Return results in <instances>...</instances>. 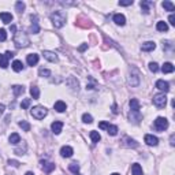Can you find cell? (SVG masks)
Here are the masks:
<instances>
[{"mask_svg":"<svg viewBox=\"0 0 175 175\" xmlns=\"http://www.w3.org/2000/svg\"><path fill=\"white\" fill-rule=\"evenodd\" d=\"M26 149H28V147H26V145H25V147H23V148H22V147H19V148H15V150H14V152H15V153H17V155H23V153H25V152H26Z\"/></svg>","mask_w":175,"mask_h":175,"instance_id":"60d3db41","label":"cell"},{"mask_svg":"<svg viewBox=\"0 0 175 175\" xmlns=\"http://www.w3.org/2000/svg\"><path fill=\"white\" fill-rule=\"evenodd\" d=\"M4 108H6V107H4L3 104H0V115H3V112H4Z\"/></svg>","mask_w":175,"mask_h":175,"instance_id":"db71d44e","label":"cell"},{"mask_svg":"<svg viewBox=\"0 0 175 175\" xmlns=\"http://www.w3.org/2000/svg\"><path fill=\"white\" fill-rule=\"evenodd\" d=\"M19 127L23 129L25 131H29V130H30V125H29L26 121H21V122H19Z\"/></svg>","mask_w":175,"mask_h":175,"instance_id":"8d00e7d4","label":"cell"},{"mask_svg":"<svg viewBox=\"0 0 175 175\" xmlns=\"http://www.w3.org/2000/svg\"><path fill=\"white\" fill-rule=\"evenodd\" d=\"M41 166H43L44 171H45L46 174H49V172H52L55 170V164H54V163H48V161H45V160H41Z\"/></svg>","mask_w":175,"mask_h":175,"instance_id":"5bb4252c","label":"cell"},{"mask_svg":"<svg viewBox=\"0 0 175 175\" xmlns=\"http://www.w3.org/2000/svg\"><path fill=\"white\" fill-rule=\"evenodd\" d=\"M170 144H171L172 147L175 145V136L174 134H171V137H170Z\"/></svg>","mask_w":175,"mask_h":175,"instance_id":"681fc988","label":"cell"},{"mask_svg":"<svg viewBox=\"0 0 175 175\" xmlns=\"http://www.w3.org/2000/svg\"><path fill=\"white\" fill-rule=\"evenodd\" d=\"M89 136H90V138H92V141H93L94 144H97V142H99V141L101 139V136H100V134H99L97 131H90Z\"/></svg>","mask_w":175,"mask_h":175,"instance_id":"d6a6232c","label":"cell"},{"mask_svg":"<svg viewBox=\"0 0 175 175\" xmlns=\"http://www.w3.org/2000/svg\"><path fill=\"white\" fill-rule=\"evenodd\" d=\"M155 48H156V44L153 43V41H147V43H144L142 45H141V49L145 51V52H149V51H153Z\"/></svg>","mask_w":175,"mask_h":175,"instance_id":"e0dca14e","label":"cell"},{"mask_svg":"<svg viewBox=\"0 0 175 175\" xmlns=\"http://www.w3.org/2000/svg\"><path fill=\"white\" fill-rule=\"evenodd\" d=\"M168 21H170V23H171L172 26H175V17H174V14H171V15H170V18H168Z\"/></svg>","mask_w":175,"mask_h":175,"instance_id":"7dc6e473","label":"cell"},{"mask_svg":"<svg viewBox=\"0 0 175 175\" xmlns=\"http://www.w3.org/2000/svg\"><path fill=\"white\" fill-rule=\"evenodd\" d=\"M26 62H28L29 66H34L38 63V55L37 54H30L28 55V59H26Z\"/></svg>","mask_w":175,"mask_h":175,"instance_id":"9a60e30c","label":"cell"},{"mask_svg":"<svg viewBox=\"0 0 175 175\" xmlns=\"http://www.w3.org/2000/svg\"><path fill=\"white\" fill-rule=\"evenodd\" d=\"M86 48H88V44H82V45H81V46L78 48V51H79V52H84V51H85Z\"/></svg>","mask_w":175,"mask_h":175,"instance_id":"c3c4849f","label":"cell"},{"mask_svg":"<svg viewBox=\"0 0 175 175\" xmlns=\"http://www.w3.org/2000/svg\"><path fill=\"white\" fill-rule=\"evenodd\" d=\"M25 92V88H23V86L22 85H14L12 86V93H14V96H21L22 93Z\"/></svg>","mask_w":175,"mask_h":175,"instance_id":"7402d4cb","label":"cell"},{"mask_svg":"<svg viewBox=\"0 0 175 175\" xmlns=\"http://www.w3.org/2000/svg\"><path fill=\"white\" fill-rule=\"evenodd\" d=\"M7 163H8L10 166H12V167H19V164H21L19 161H17V160H11V159L7 161Z\"/></svg>","mask_w":175,"mask_h":175,"instance_id":"f6af8a7d","label":"cell"},{"mask_svg":"<svg viewBox=\"0 0 175 175\" xmlns=\"http://www.w3.org/2000/svg\"><path fill=\"white\" fill-rule=\"evenodd\" d=\"M153 126L157 131H164V130L168 129V121L166 118H163V116H159V118L155 121Z\"/></svg>","mask_w":175,"mask_h":175,"instance_id":"5b68a950","label":"cell"},{"mask_svg":"<svg viewBox=\"0 0 175 175\" xmlns=\"http://www.w3.org/2000/svg\"><path fill=\"white\" fill-rule=\"evenodd\" d=\"M7 40V33L4 29H0V41H6Z\"/></svg>","mask_w":175,"mask_h":175,"instance_id":"7bdbcfd3","label":"cell"},{"mask_svg":"<svg viewBox=\"0 0 175 175\" xmlns=\"http://www.w3.org/2000/svg\"><path fill=\"white\" fill-rule=\"evenodd\" d=\"M129 85H131V86H138L139 85V73H138L137 68H131V71H130Z\"/></svg>","mask_w":175,"mask_h":175,"instance_id":"8992f818","label":"cell"},{"mask_svg":"<svg viewBox=\"0 0 175 175\" xmlns=\"http://www.w3.org/2000/svg\"><path fill=\"white\" fill-rule=\"evenodd\" d=\"M51 21H52L55 28L60 29L66 22V14L63 12V11H55V12L51 14Z\"/></svg>","mask_w":175,"mask_h":175,"instance_id":"7a4b0ae2","label":"cell"},{"mask_svg":"<svg viewBox=\"0 0 175 175\" xmlns=\"http://www.w3.org/2000/svg\"><path fill=\"white\" fill-rule=\"evenodd\" d=\"M30 94H32L33 99H38V97H40L38 88H37V86H32V88H30Z\"/></svg>","mask_w":175,"mask_h":175,"instance_id":"836d02e7","label":"cell"},{"mask_svg":"<svg viewBox=\"0 0 175 175\" xmlns=\"http://www.w3.org/2000/svg\"><path fill=\"white\" fill-rule=\"evenodd\" d=\"M38 75L40 77H45V78H48V77H51V71L49 70H46V68H40Z\"/></svg>","mask_w":175,"mask_h":175,"instance_id":"d590c367","label":"cell"},{"mask_svg":"<svg viewBox=\"0 0 175 175\" xmlns=\"http://www.w3.org/2000/svg\"><path fill=\"white\" fill-rule=\"evenodd\" d=\"M10 30H11L12 33H17V26H15V25H11V26H10Z\"/></svg>","mask_w":175,"mask_h":175,"instance_id":"f5cc1de1","label":"cell"},{"mask_svg":"<svg viewBox=\"0 0 175 175\" xmlns=\"http://www.w3.org/2000/svg\"><path fill=\"white\" fill-rule=\"evenodd\" d=\"M0 67L1 68H7L8 67V59L6 55H0Z\"/></svg>","mask_w":175,"mask_h":175,"instance_id":"4dcf8cb0","label":"cell"},{"mask_svg":"<svg viewBox=\"0 0 175 175\" xmlns=\"http://www.w3.org/2000/svg\"><path fill=\"white\" fill-rule=\"evenodd\" d=\"M73 153H74V150H73L71 147H63V148L60 149L62 157H71Z\"/></svg>","mask_w":175,"mask_h":175,"instance_id":"2e32d148","label":"cell"},{"mask_svg":"<svg viewBox=\"0 0 175 175\" xmlns=\"http://www.w3.org/2000/svg\"><path fill=\"white\" fill-rule=\"evenodd\" d=\"M6 56H7V59H10V57L14 56V52H11V51H7V52H6Z\"/></svg>","mask_w":175,"mask_h":175,"instance_id":"f907efd6","label":"cell"},{"mask_svg":"<svg viewBox=\"0 0 175 175\" xmlns=\"http://www.w3.org/2000/svg\"><path fill=\"white\" fill-rule=\"evenodd\" d=\"M108 125H110V123H107V122H100V123H99V127H100V129H107Z\"/></svg>","mask_w":175,"mask_h":175,"instance_id":"bcb514c9","label":"cell"},{"mask_svg":"<svg viewBox=\"0 0 175 175\" xmlns=\"http://www.w3.org/2000/svg\"><path fill=\"white\" fill-rule=\"evenodd\" d=\"M54 107H55V110H56L57 112H65L66 108H67V107H66V103H65V101H62V100L56 101Z\"/></svg>","mask_w":175,"mask_h":175,"instance_id":"44dd1931","label":"cell"},{"mask_svg":"<svg viewBox=\"0 0 175 175\" xmlns=\"http://www.w3.org/2000/svg\"><path fill=\"white\" fill-rule=\"evenodd\" d=\"M12 70H14V71H17V73L22 71V70H23V65H22V62L15 60L14 63H12Z\"/></svg>","mask_w":175,"mask_h":175,"instance_id":"f546056e","label":"cell"},{"mask_svg":"<svg viewBox=\"0 0 175 175\" xmlns=\"http://www.w3.org/2000/svg\"><path fill=\"white\" fill-rule=\"evenodd\" d=\"M112 112H114V114H118V112H119V111H118V105H116V104L112 105Z\"/></svg>","mask_w":175,"mask_h":175,"instance_id":"816d5d0a","label":"cell"},{"mask_svg":"<svg viewBox=\"0 0 175 175\" xmlns=\"http://www.w3.org/2000/svg\"><path fill=\"white\" fill-rule=\"evenodd\" d=\"M125 145L126 147H129V148H137L138 147V142H137L136 139H131V138H129V137H126L125 138Z\"/></svg>","mask_w":175,"mask_h":175,"instance_id":"d4e9b609","label":"cell"},{"mask_svg":"<svg viewBox=\"0 0 175 175\" xmlns=\"http://www.w3.org/2000/svg\"><path fill=\"white\" fill-rule=\"evenodd\" d=\"M156 88L159 90H161V92H164V93H167L168 90H170V85H168V82L167 81H163V79H159V81H157Z\"/></svg>","mask_w":175,"mask_h":175,"instance_id":"9c48e42d","label":"cell"},{"mask_svg":"<svg viewBox=\"0 0 175 175\" xmlns=\"http://www.w3.org/2000/svg\"><path fill=\"white\" fill-rule=\"evenodd\" d=\"M0 19L3 21V23H11L12 15H11L10 12H0Z\"/></svg>","mask_w":175,"mask_h":175,"instance_id":"ffe728a7","label":"cell"},{"mask_svg":"<svg viewBox=\"0 0 175 175\" xmlns=\"http://www.w3.org/2000/svg\"><path fill=\"white\" fill-rule=\"evenodd\" d=\"M51 129L54 131V134H60L62 129H63V122H54L52 125H51Z\"/></svg>","mask_w":175,"mask_h":175,"instance_id":"4fadbf2b","label":"cell"},{"mask_svg":"<svg viewBox=\"0 0 175 175\" xmlns=\"http://www.w3.org/2000/svg\"><path fill=\"white\" fill-rule=\"evenodd\" d=\"M129 104H130V108H131V111H137V112L139 111V101L137 100V99H131Z\"/></svg>","mask_w":175,"mask_h":175,"instance_id":"484cf974","label":"cell"},{"mask_svg":"<svg viewBox=\"0 0 175 175\" xmlns=\"http://www.w3.org/2000/svg\"><path fill=\"white\" fill-rule=\"evenodd\" d=\"M14 44L17 48H26L30 44V40L26 36V33L18 32V33H15V36H14Z\"/></svg>","mask_w":175,"mask_h":175,"instance_id":"6da1fadb","label":"cell"},{"mask_svg":"<svg viewBox=\"0 0 175 175\" xmlns=\"http://www.w3.org/2000/svg\"><path fill=\"white\" fill-rule=\"evenodd\" d=\"M153 104L157 108H164L166 104H167V97H166L164 93H157L153 96Z\"/></svg>","mask_w":175,"mask_h":175,"instance_id":"277c9868","label":"cell"},{"mask_svg":"<svg viewBox=\"0 0 175 175\" xmlns=\"http://www.w3.org/2000/svg\"><path fill=\"white\" fill-rule=\"evenodd\" d=\"M129 119H130V122L133 121V123H139V121L142 119V116H141V114H139V111L138 112H137V111H130Z\"/></svg>","mask_w":175,"mask_h":175,"instance_id":"30bf717a","label":"cell"},{"mask_svg":"<svg viewBox=\"0 0 175 175\" xmlns=\"http://www.w3.org/2000/svg\"><path fill=\"white\" fill-rule=\"evenodd\" d=\"M131 172H133V175H142V168H141V166L139 164H133V167H131Z\"/></svg>","mask_w":175,"mask_h":175,"instance_id":"f1b7e54d","label":"cell"},{"mask_svg":"<svg viewBox=\"0 0 175 175\" xmlns=\"http://www.w3.org/2000/svg\"><path fill=\"white\" fill-rule=\"evenodd\" d=\"M114 22L116 23V25H119V26H123V25L126 23L125 15H122V14H115V15H114Z\"/></svg>","mask_w":175,"mask_h":175,"instance_id":"ac0fdd59","label":"cell"},{"mask_svg":"<svg viewBox=\"0 0 175 175\" xmlns=\"http://www.w3.org/2000/svg\"><path fill=\"white\" fill-rule=\"evenodd\" d=\"M29 105H30V99H25V100L21 103V108H22V110H26Z\"/></svg>","mask_w":175,"mask_h":175,"instance_id":"b9f144b4","label":"cell"},{"mask_svg":"<svg viewBox=\"0 0 175 175\" xmlns=\"http://www.w3.org/2000/svg\"><path fill=\"white\" fill-rule=\"evenodd\" d=\"M111 175H121V174H118V172H114V174H111Z\"/></svg>","mask_w":175,"mask_h":175,"instance_id":"9f6ffc18","label":"cell"},{"mask_svg":"<svg viewBox=\"0 0 175 175\" xmlns=\"http://www.w3.org/2000/svg\"><path fill=\"white\" fill-rule=\"evenodd\" d=\"M82 121H84V123H92V122H93L92 115H89V114H84V115H82Z\"/></svg>","mask_w":175,"mask_h":175,"instance_id":"f35d334b","label":"cell"},{"mask_svg":"<svg viewBox=\"0 0 175 175\" xmlns=\"http://www.w3.org/2000/svg\"><path fill=\"white\" fill-rule=\"evenodd\" d=\"M161 71L164 73V74H171V73L174 71V65H172V63H170V62H167V63H164V65H163V67H161Z\"/></svg>","mask_w":175,"mask_h":175,"instance_id":"d6986e66","label":"cell"},{"mask_svg":"<svg viewBox=\"0 0 175 175\" xmlns=\"http://www.w3.org/2000/svg\"><path fill=\"white\" fill-rule=\"evenodd\" d=\"M44 57H45L46 60L52 62V63H55V62H57V55L55 54V52H51V51H44L43 52Z\"/></svg>","mask_w":175,"mask_h":175,"instance_id":"8fae6325","label":"cell"},{"mask_svg":"<svg viewBox=\"0 0 175 175\" xmlns=\"http://www.w3.org/2000/svg\"><path fill=\"white\" fill-rule=\"evenodd\" d=\"M107 133L110 134V136H116V134H118V127H116V126H114V125H108Z\"/></svg>","mask_w":175,"mask_h":175,"instance_id":"1f68e13d","label":"cell"},{"mask_svg":"<svg viewBox=\"0 0 175 175\" xmlns=\"http://www.w3.org/2000/svg\"><path fill=\"white\" fill-rule=\"evenodd\" d=\"M15 8H17V11H18V12H22V11L25 10V3H23V1H17V4H15Z\"/></svg>","mask_w":175,"mask_h":175,"instance_id":"ab89813d","label":"cell"},{"mask_svg":"<svg viewBox=\"0 0 175 175\" xmlns=\"http://www.w3.org/2000/svg\"><path fill=\"white\" fill-rule=\"evenodd\" d=\"M131 4H133V0H121V1H119V6H123V7L131 6Z\"/></svg>","mask_w":175,"mask_h":175,"instance_id":"ee69618b","label":"cell"},{"mask_svg":"<svg viewBox=\"0 0 175 175\" xmlns=\"http://www.w3.org/2000/svg\"><path fill=\"white\" fill-rule=\"evenodd\" d=\"M144 141H145V144H147V145H149V147H156L157 144H159V139H157V137L152 136V134H147V136H145V138H144Z\"/></svg>","mask_w":175,"mask_h":175,"instance_id":"52a82bcc","label":"cell"},{"mask_svg":"<svg viewBox=\"0 0 175 175\" xmlns=\"http://www.w3.org/2000/svg\"><path fill=\"white\" fill-rule=\"evenodd\" d=\"M32 28H30V32L33 34H37L40 32V26H38V19H37V15H32Z\"/></svg>","mask_w":175,"mask_h":175,"instance_id":"ba28073f","label":"cell"},{"mask_svg":"<svg viewBox=\"0 0 175 175\" xmlns=\"http://www.w3.org/2000/svg\"><path fill=\"white\" fill-rule=\"evenodd\" d=\"M161 6H163V8L167 11H174L175 10V6L171 3V1H168V0H164L163 3H161Z\"/></svg>","mask_w":175,"mask_h":175,"instance_id":"83f0119b","label":"cell"},{"mask_svg":"<svg viewBox=\"0 0 175 175\" xmlns=\"http://www.w3.org/2000/svg\"><path fill=\"white\" fill-rule=\"evenodd\" d=\"M66 84H67L68 88H71V89H74V90H78V88H79V82L74 77H70V78L66 81Z\"/></svg>","mask_w":175,"mask_h":175,"instance_id":"7c38bea8","label":"cell"},{"mask_svg":"<svg viewBox=\"0 0 175 175\" xmlns=\"http://www.w3.org/2000/svg\"><path fill=\"white\" fill-rule=\"evenodd\" d=\"M30 114H32V116L34 119H37V121H41V119H44L46 116V114H48V110H46V108H44V107H41V105H37V107L32 108Z\"/></svg>","mask_w":175,"mask_h":175,"instance_id":"3957f363","label":"cell"},{"mask_svg":"<svg viewBox=\"0 0 175 175\" xmlns=\"http://www.w3.org/2000/svg\"><path fill=\"white\" fill-rule=\"evenodd\" d=\"M25 175H34V174H33V172H30V171H29V172H26Z\"/></svg>","mask_w":175,"mask_h":175,"instance_id":"11a10c76","label":"cell"},{"mask_svg":"<svg viewBox=\"0 0 175 175\" xmlns=\"http://www.w3.org/2000/svg\"><path fill=\"white\" fill-rule=\"evenodd\" d=\"M68 170L73 172V174H78L79 171V166L77 164V163H71V164L68 166Z\"/></svg>","mask_w":175,"mask_h":175,"instance_id":"e575fe53","label":"cell"},{"mask_svg":"<svg viewBox=\"0 0 175 175\" xmlns=\"http://www.w3.org/2000/svg\"><path fill=\"white\" fill-rule=\"evenodd\" d=\"M141 8H142V11H144V14H148V12H149V7L150 6H152V1H147V0H142V1H141Z\"/></svg>","mask_w":175,"mask_h":175,"instance_id":"603a6c76","label":"cell"},{"mask_svg":"<svg viewBox=\"0 0 175 175\" xmlns=\"http://www.w3.org/2000/svg\"><path fill=\"white\" fill-rule=\"evenodd\" d=\"M8 141H10L11 144H14V145H17V144L21 142V137H19L18 133H12L10 136V138H8Z\"/></svg>","mask_w":175,"mask_h":175,"instance_id":"cb8c5ba5","label":"cell"},{"mask_svg":"<svg viewBox=\"0 0 175 175\" xmlns=\"http://www.w3.org/2000/svg\"><path fill=\"white\" fill-rule=\"evenodd\" d=\"M149 70L152 73H157L159 71V65H157L156 62H150L149 63Z\"/></svg>","mask_w":175,"mask_h":175,"instance_id":"74e56055","label":"cell"},{"mask_svg":"<svg viewBox=\"0 0 175 175\" xmlns=\"http://www.w3.org/2000/svg\"><path fill=\"white\" fill-rule=\"evenodd\" d=\"M156 29L159 30V32H167V30H168V25L164 21H160V22H157Z\"/></svg>","mask_w":175,"mask_h":175,"instance_id":"4316f807","label":"cell"}]
</instances>
